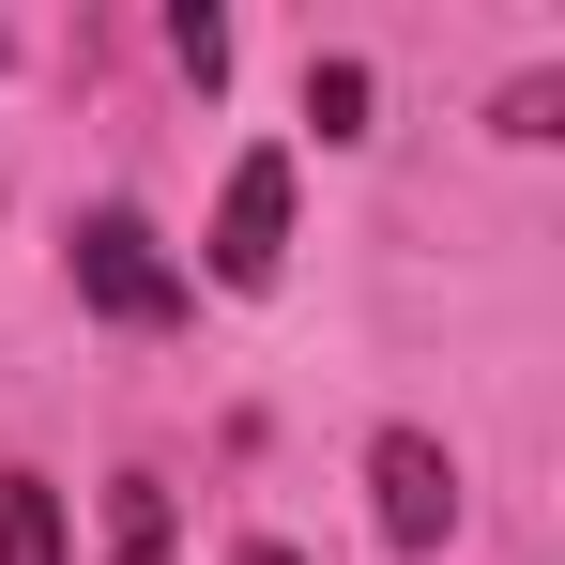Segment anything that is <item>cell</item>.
<instances>
[{"mask_svg":"<svg viewBox=\"0 0 565 565\" xmlns=\"http://www.w3.org/2000/svg\"><path fill=\"white\" fill-rule=\"evenodd\" d=\"M169 62H184L199 93H214V77H230V15H169Z\"/></svg>","mask_w":565,"mask_h":565,"instance_id":"cell-7","label":"cell"},{"mask_svg":"<svg viewBox=\"0 0 565 565\" xmlns=\"http://www.w3.org/2000/svg\"><path fill=\"white\" fill-rule=\"evenodd\" d=\"M367 489H382V551H444V535H459V459H444V444H428V428H382L367 444Z\"/></svg>","mask_w":565,"mask_h":565,"instance_id":"cell-3","label":"cell"},{"mask_svg":"<svg viewBox=\"0 0 565 565\" xmlns=\"http://www.w3.org/2000/svg\"><path fill=\"white\" fill-rule=\"evenodd\" d=\"M0 565H62V489L46 473H0Z\"/></svg>","mask_w":565,"mask_h":565,"instance_id":"cell-4","label":"cell"},{"mask_svg":"<svg viewBox=\"0 0 565 565\" xmlns=\"http://www.w3.org/2000/svg\"><path fill=\"white\" fill-rule=\"evenodd\" d=\"M214 290H276L290 276V153H245L230 184H214Z\"/></svg>","mask_w":565,"mask_h":565,"instance_id":"cell-2","label":"cell"},{"mask_svg":"<svg viewBox=\"0 0 565 565\" xmlns=\"http://www.w3.org/2000/svg\"><path fill=\"white\" fill-rule=\"evenodd\" d=\"M230 565H306V551H276V535H245V551H230Z\"/></svg>","mask_w":565,"mask_h":565,"instance_id":"cell-8","label":"cell"},{"mask_svg":"<svg viewBox=\"0 0 565 565\" xmlns=\"http://www.w3.org/2000/svg\"><path fill=\"white\" fill-rule=\"evenodd\" d=\"M62 260H77V306H93V321H122V337H169V321L199 306V276L153 245V214H122V199H93V214H77V245H62Z\"/></svg>","mask_w":565,"mask_h":565,"instance_id":"cell-1","label":"cell"},{"mask_svg":"<svg viewBox=\"0 0 565 565\" xmlns=\"http://www.w3.org/2000/svg\"><path fill=\"white\" fill-rule=\"evenodd\" d=\"M306 122L321 138H367V62H306Z\"/></svg>","mask_w":565,"mask_h":565,"instance_id":"cell-6","label":"cell"},{"mask_svg":"<svg viewBox=\"0 0 565 565\" xmlns=\"http://www.w3.org/2000/svg\"><path fill=\"white\" fill-rule=\"evenodd\" d=\"M107 565H169V489H153V473L107 489Z\"/></svg>","mask_w":565,"mask_h":565,"instance_id":"cell-5","label":"cell"}]
</instances>
